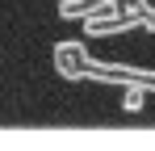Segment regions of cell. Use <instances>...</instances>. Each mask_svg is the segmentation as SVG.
<instances>
[{"label":"cell","instance_id":"5","mask_svg":"<svg viewBox=\"0 0 155 151\" xmlns=\"http://www.w3.org/2000/svg\"><path fill=\"white\" fill-rule=\"evenodd\" d=\"M97 4H101V0H97Z\"/></svg>","mask_w":155,"mask_h":151},{"label":"cell","instance_id":"1","mask_svg":"<svg viewBox=\"0 0 155 151\" xmlns=\"http://www.w3.org/2000/svg\"><path fill=\"white\" fill-rule=\"evenodd\" d=\"M88 76L92 80H105V84H122V88H147L155 92V72H138V67H117V63H97L88 59Z\"/></svg>","mask_w":155,"mask_h":151},{"label":"cell","instance_id":"3","mask_svg":"<svg viewBox=\"0 0 155 151\" xmlns=\"http://www.w3.org/2000/svg\"><path fill=\"white\" fill-rule=\"evenodd\" d=\"M88 13H97V0H63L59 4V17L63 21H84Z\"/></svg>","mask_w":155,"mask_h":151},{"label":"cell","instance_id":"4","mask_svg":"<svg viewBox=\"0 0 155 151\" xmlns=\"http://www.w3.org/2000/svg\"><path fill=\"white\" fill-rule=\"evenodd\" d=\"M143 101H147V88H122V109L126 113H143Z\"/></svg>","mask_w":155,"mask_h":151},{"label":"cell","instance_id":"2","mask_svg":"<svg viewBox=\"0 0 155 151\" xmlns=\"http://www.w3.org/2000/svg\"><path fill=\"white\" fill-rule=\"evenodd\" d=\"M54 72L67 76V80H84V76H88V50H84L80 38L54 42Z\"/></svg>","mask_w":155,"mask_h":151}]
</instances>
